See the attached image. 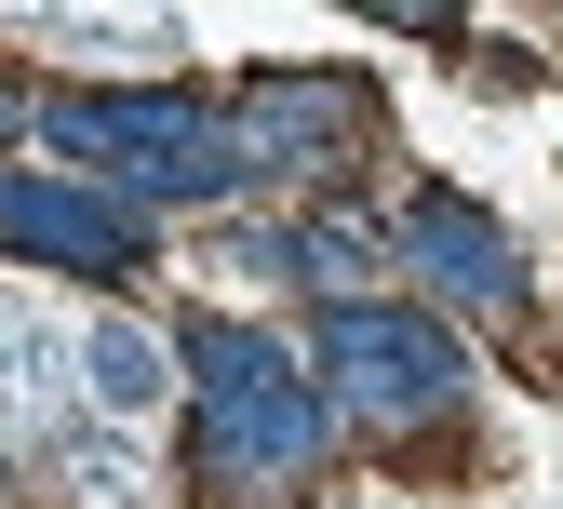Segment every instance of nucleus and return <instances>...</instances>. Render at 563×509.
Instances as JSON below:
<instances>
[{"label": "nucleus", "mask_w": 563, "mask_h": 509, "mask_svg": "<svg viewBox=\"0 0 563 509\" xmlns=\"http://www.w3.org/2000/svg\"><path fill=\"white\" fill-rule=\"evenodd\" d=\"M162 389H175L162 335H134V322H81V402H95V416H121V429H134Z\"/></svg>", "instance_id": "obj_8"}, {"label": "nucleus", "mask_w": 563, "mask_h": 509, "mask_svg": "<svg viewBox=\"0 0 563 509\" xmlns=\"http://www.w3.org/2000/svg\"><path fill=\"white\" fill-rule=\"evenodd\" d=\"M54 469H67V496H81V509H148V456L121 443V416H108V429H67Z\"/></svg>", "instance_id": "obj_9"}, {"label": "nucleus", "mask_w": 563, "mask_h": 509, "mask_svg": "<svg viewBox=\"0 0 563 509\" xmlns=\"http://www.w3.org/2000/svg\"><path fill=\"white\" fill-rule=\"evenodd\" d=\"M188 389H201V469H216L229 496H282V483H309L322 443H335V389H322L282 335L201 322V335H188Z\"/></svg>", "instance_id": "obj_1"}, {"label": "nucleus", "mask_w": 563, "mask_h": 509, "mask_svg": "<svg viewBox=\"0 0 563 509\" xmlns=\"http://www.w3.org/2000/svg\"><path fill=\"white\" fill-rule=\"evenodd\" d=\"M322 389L376 429H416V416H456L470 402V348L416 309H376V296H322Z\"/></svg>", "instance_id": "obj_3"}, {"label": "nucleus", "mask_w": 563, "mask_h": 509, "mask_svg": "<svg viewBox=\"0 0 563 509\" xmlns=\"http://www.w3.org/2000/svg\"><path fill=\"white\" fill-rule=\"evenodd\" d=\"M54 14H67V27H95V41H134V54H162V41H175L162 0H54Z\"/></svg>", "instance_id": "obj_10"}, {"label": "nucleus", "mask_w": 563, "mask_h": 509, "mask_svg": "<svg viewBox=\"0 0 563 509\" xmlns=\"http://www.w3.org/2000/svg\"><path fill=\"white\" fill-rule=\"evenodd\" d=\"M0 255H41L67 281H134L148 268V201L67 188V175H0Z\"/></svg>", "instance_id": "obj_4"}, {"label": "nucleus", "mask_w": 563, "mask_h": 509, "mask_svg": "<svg viewBox=\"0 0 563 509\" xmlns=\"http://www.w3.org/2000/svg\"><path fill=\"white\" fill-rule=\"evenodd\" d=\"M229 134H242L255 175H309V188H322V175L376 134V108H363V81H335V67H296V81H255V95L229 108Z\"/></svg>", "instance_id": "obj_5"}, {"label": "nucleus", "mask_w": 563, "mask_h": 509, "mask_svg": "<svg viewBox=\"0 0 563 509\" xmlns=\"http://www.w3.org/2000/svg\"><path fill=\"white\" fill-rule=\"evenodd\" d=\"M389 242L416 255V281H430V296H456V309H523V255L497 242V214H470L456 188H416L402 214H389Z\"/></svg>", "instance_id": "obj_6"}, {"label": "nucleus", "mask_w": 563, "mask_h": 509, "mask_svg": "<svg viewBox=\"0 0 563 509\" xmlns=\"http://www.w3.org/2000/svg\"><path fill=\"white\" fill-rule=\"evenodd\" d=\"M67 402H81V348H67L54 322H27V309H0V416L67 443Z\"/></svg>", "instance_id": "obj_7"}, {"label": "nucleus", "mask_w": 563, "mask_h": 509, "mask_svg": "<svg viewBox=\"0 0 563 509\" xmlns=\"http://www.w3.org/2000/svg\"><path fill=\"white\" fill-rule=\"evenodd\" d=\"M0 14H54V0H0Z\"/></svg>", "instance_id": "obj_13"}, {"label": "nucleus", "mask_w": 563, "mask_h": 509, "mask_svg": "<svg viewBox=\"0 0 563 509\" xmlns=\"http://www.w3.org/2000/svg\"><path fill=\"white\" fill-rule=\"evenodd\" d=\"M27 121H41V108H27V95H0V134H27Z\"/></svg>", "instance_id": "obj_12"}, {"label": "nucleus", "mask_w": 563, "mask_h": 509, "mask_svg": "<svg viewBox=\"0 0 563 509\" xmlns=\"http://www.w3.org/2000/svg\"><path fill=\"white\" fill-rule=\"evenodd\" d=\"M363 14H389V27H456L470 0H363Z\"/></svg>", "instance_id": "obj_11"}, {"label": "nucleus", "mask_w": 563, "mask_h": 509, "mask_svg": "<svg viewBox=\"0 0 563 509\" xmlns=\"http://www.w3.org/2000/svg\"><path fill=\"white\" fill-rule=\"evenodd\" d=\"M41 134L108 162V188H134V201H229V188H255L242 134L201 95H67V108H41Z\"/></svg>", "instance_id": "obj_2"}]
</instances>
